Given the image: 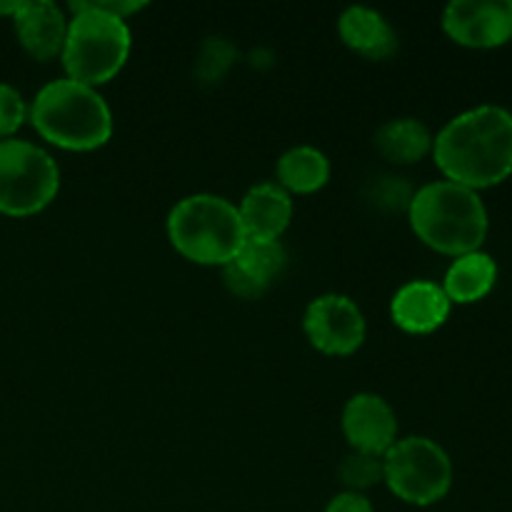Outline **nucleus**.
Returning <instances> with one entry per match:
<instances>
[{
	"instance_id": "2",
	"label": "nucleus",
	"mask_w": 512,
	"mask_h": 512,
	"mask_svg": "<svg viewBox=\"0 0 512 512\" xmlns=\"http://www.w3.org/2000/svg\"><path fill=\"white\" fill-rule=\"evenodd\" d=\"M28 120L40 138L75 153L98 150L113 138V113L98 88L70 78L43 85L30 103Z\"/></svg>"
},
{
	"instance_id": "8",
	"label": "nucleus",
	"mask_w": 512,
	"mask_h": 512,
	"mask_svg": "<svg viewBox=\"0 0 512 512\" xmlns=\"http://www.w3.org/2000/svg\"><path fill=\"white\" fill-rule=\"evenodd\" d=\"M305 338L325 355H353L365 343V315L353 298L325 293L310 300L303 315Z\"/></svg>"
},
{
	"instance_id": "1",
	"label": "nucleus",
	"mask_w": 512,
	"mask_h": 512,
	"mask_svg": "<svg viewBox=\"0 0 512 512\" xmlns=\"http://www.w3.org/2000/svg\"><path fill=\"white\" fill-rule=\"evenodd\" d=\"M433 158L445 180L475 193L503 183L512 173V113L478 105L455 115L433 138Z\"/></svg>"
},
{
	"instance_id": "17",
	"label": "nucleus",
	"mask_w": 512,
	"mask_h": 512,
	"mask_svg": "<svg viewBox=\"0 0 512 512\" xmlns=\"http://www.w3.org/2000/svg\"><path fill=\"white\" fill-rule=\"evenodd\" d=\"M375 150L395 165L420 163L433 153V135L418 118H393L375 130Z\"/></svg>"
},
{
	"instance_id": "10",
	"label": "nucleus",
	"mask_w": 512,
	"mask_h": 512,
	"mask_svg": "<svg viewBox=\"0 0 512 512\" xmlns=\"http://www.w3.org/2000/svg\"><path fill=\"white\" fill-rule=\"evenodd\" d=\"M343 435L355 453L383 458L398 440V418L385 398L358 393L343 408Z\"/></svg>"
},
{
	"instance_id": "19",
	"label": "nucleus",
	"mask_w": 512,
	"mask_h": 512,
	"mask_svg": "<svg viewBox=\"0 0 512 512\" xmlns=\"http://www.w3.org/2000/svg\"><path fill=\"white\" fill-rule=\"evenodd\" d=\"M340 483L350 493H363L373 485L383 483V458L378 455H365V453H350L345 455L343 463L338 468Z\"/></svg>"
},
{
	"instance_id": "4",
	"label": "nucleus",
	"mask_w": 512,
	"mask_h": 512,
	"mask_svg": "<svg viewBox=\"0 0 512 512\" xmlns=\"http://www.w3.org/2000/svg\"><path fill=\"white\" fill-rule=\"evenodd\" d=\"M168 240L183 258L198 265H228L245 245L238 205L213 193L178 200L168 213Z\"/></svg>"
},
{
	"instance_id": "22",
	"label": "nucleus",
	"mask_w": 512,
	"mask_h": 512,
	"mask_svg": "<svg viewBox=\"0 0 512 512\" xmlns=\"http://www.w3.org/2000/svg\"><path fill=\"white\" fill-rule=\"evenodd\" d=\"M28 110L30 105L15 85L0 83V140L15 138V133L28 120Z\"/></svg>"
},
{
	"instance_id": "13",
	"label": "nucleus",
	"mask_w": 512,
	"mask_h": 512,
	"mask_svg": "<svg viewBox=\"0 0 512 512\" xmlns=\"http://www.w3.org/2000/svg\"><path fill=\"white\" fill-rule=\"evenodd\" d=\"M13 28L18 43L30 58L53 60L60 58L68 33V18L63 8L53 0H23L13 15Z\"/></svg>"
},
{
	"instance_id": "7",
	"label": "nucleus",
	"mask_w": 512,
	"mask_h": 512,
	"mask_svg": "<svg viewBox=\"0 0 512 512\" xmlns=\"http://www.w3.org/2000/svg\"><path fill=\"white\" fill-rule=\"evenodd\" d=\"M383 483L403 503L428 508L450 493L453 463L435 440L410 435L395 440L393 448L383 455Z\"/></svg>"
},
{
	"instance_id": "16",
	"label": "nucleus",
	"mask_w": 512,
	"mask_h": 512,
	"mask_svg": "<svg viewBox=\"0 0 512 512\" xmlns=\"http://www.w3.org/2000/svg\"><path fill=\"white\" fill-rule=\"evenodd\" d=\"M495 280H498L495 260L483 250H475V253L460 255L450 263L443 280V290L450 303L468 305L483 300L493 290Z\"/></svg>"
},
{
	"instance_id": "24",
	"label": "nucleus",
	"mask_w": 512,
	"mask_h": 512,
	"mask_svg": "<svg viewBox=\"0 0 512 512\" xmlns=\"http://www.w3.org/2000/svg\"><path fill=\"white\" fill-rule=\"evenodd\" d=\"M20 3H23V0H8V3H0V15H5V18L13 20V15L18 13Z\"/></svg>"
},
{
	"instance_id": "14",
	"label": "nucleus",
	"mask_w": 512,
	"mask_h": 512,
	"mask_svg": "<svg viewBox=\"0 0 512 512\" xmlns=\"http://www.w3.org/2000/svg\"><path fill=\"white\" fill-rule=\"evenodd\" d=\"M245 238L280 240L293 220V195L278 183H258L243 195L238 205Z\"/></svg>"
},
{
	"instance_id": "9",
	"label": "nucleus",
	"mask_w": 512,
	"mask_h": 512,
	"mask_svg": "<svg viewBox=\"0 0 512 512\" xmlns=\"http://www.w3.org/2000/svg\"><path fill=\"white\" fill-rule=\"evenodd\" d=\"M443 30L465 48H498L512 38V0H453Z\"/></svg>"
},
{
	"instance_id": "21",
	"label": "nucleus",
	"mask_w": 512,
	"mask_h": 512,
	"mask_svg": "<svg viewBox=\"0 0 512 512\" xmlns=\"http://www.w3.org/2000/svg\"><path fill=\"white\" fill-rule=\"evenodd\" d=\"M413 195V185L408 183V178H400V175H380L378 180L370 183L368 190V198L373 200L375 208L388 210V213H393V210L408 213Z\"/></svg>"
},
{
	"instance_id": "12",
	"label": "nucleus",
	"mask_w": 512,
	"mask_h": 512,
	"mask_svg": "<svg viewBox=\"0 0 512 512\" xmlns=\"http://www.w3.org/2000/svg\"><path fill=\"white\" fill-rule=\"evenodd\" d=\"M453 303L445 295L443 285L433 280H410L400 285L390 300V318L403 333L428 335L443 328Z\"/></svg>"
},
{
	"instance_id": "15",
	"label": "nucleus",
	"mask_w": 512,
	"mask_h": 512,
	"mask_svg": "<svg viewBox=\"0 0 512 512\" xmlns=\"http://www.w3.org/2000/svg\"><path fill=\"white\" fill-rule=\"evenodd\" d=\"M340 40L368 60H385L398 50V33L380 10L350 5L338 18Z\"/></svg>"
},
{
	"instance_id": "3",
	"label": "nucleus",
	"mask_w": 512,
	"mask_h": 512,
	"mask_svg": "<svg viewBox=\"0 0 512 512\" xmlns=\"http://www.w3.org/2000/svg\"><path fill=\"white\" fill-rule=\"evenodd\" d=\"M408 220L428 248L453 258L480 250L488 235V210L480 195L450 180H435L415 190Z\"/></svg>"
},
{
	"instance_id": "11",
	"label": "nucleus",
	"mask_w": 512,
	"mask_h": 512,
	"mask_svg": "<svg viewBox=\"0 0 512 512\" xmlns=\"http://www.w3.org/2000/svg\"><path fill=\"white\" fill-rule=\"evenodd\" d=\"M288 265V253H285L280 240H245L240 253L223 265L225 288L243 300H255L283 275Z\"/></svg>"
},
{
	"instance_id": "20",
	"label": "nucleus",
	"mask_w": 512,
	"mask_h": 512,
	"mask_svg": "<svg viewBox=\"0 0 512 512\" xmlns=\"http://www.w3.org/2000/svg\"><path fill=\"white\" fill-rule=\"evenodd\" d=\"M238 58V50L230 40L225 38H208L200 48L198 60H195V75H198L203 83H218L225 73L230 70V65Z\"/></svg>"
},
{
	"instance_id": "18",
	"label": "nucleus",
	"mask_w": 512,
	"mask_h": 512,
	"mask_svg": "<svg viewBox=\"0 0 512 512\" xmlns=\"http://www.w3.org/2000/svg\"><path fill=\"white\" fill-rule=\"evenodd\" d=\"M278 185L290 195H310L325 188L330 180V160L313 145H295L278 160Z\"/></svg>"
},
{
	"instance_id": "23",
	"label": "nucleus",
	"mask_w": 512,
	"mask_h": 512,
	"mask_svg": "<svg viewBox=\"0 0 512 512\" xmlns=\"http://www.w3.org/2000/svg\"><path fill=\"white\" fill-rule=\"evenodd\" d=\"M325 512H375V508L368 500V495L343 490V493H338L325 505Z\"/></svg>"
},
{
	"instance_id": "6",
	"label": "nucleus",
	"mask_w": 512,
	"mask_h": 512,
	"mask_svg": "<svg viewBox=\"0 0 512 512\" xmlns=\"http://www.w3.org/2000/svg\"><path fill=\"white\" fill-rule=\"evenodd\" d=\"M60 168L53 155L30 140H0V213L28 218L55 200Z\"/></svg>"
},
{
	"instance_id": "5",
	"label": "nucleus",
	"mask_w": 512,
	"mask_h": 512,
	"mask_svg": "<svg viewBox=\"0 0 512 512\" xmlns=\"http://www.w3.org/2000/svg\"><path fill=\"white\" fill-rule=\"evenodd\" d=\"M73 18H68V33L60 60L65 78L98 88L123 70L133 48V33L128 20L88 8L83 0L68 5Z\"/></svg>"
}]
</instances>
